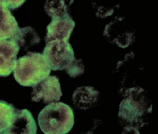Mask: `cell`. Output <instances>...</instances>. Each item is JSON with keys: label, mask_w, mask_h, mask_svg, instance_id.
Listing matches in <instances>:
<instances>
[{"label": "cell", "mask_w": 158, "mask_h": 134, "mask_svg": "<svg viewBox=\"0 0 158 134\" xmlns=\"http://www.w3.org/2000/svg\"><path fill=\"white\" fill-rule=\"evenodd\" d=\"M39 125L46 134H66L74 124L72 108L61 102H52L46 106L39 114Z\"/></svg>", "instance_id": "cell-1"}, {"label": "cell", "mask_w": 158, "mask_h": 134, "mask_svg": "<svg viewBox=\"0 0 158 134\" xmlns=\"http://www.w3.org/2000/svg\"><path fill=\"white\" fill-rule=\"evenodd\" d=\"M50 67L42 54L29 52L16 60L14 77L23 86H33L49 76Z\"/></svg>", "instance_id": "cell-2"}, {"label": "cell", "mask_w": 158, "mask_h": 134, "mask_svg": "<svg viewBox=\"0 0 158 134\" xmlns=\"http://www.w3.org/2000/svg\"><path fill=\"white\" fill-rule=\"evenodd\" d=\"M42 55L53 71L64 69L75 59L71 44L64 40H52L46 42Z\"/></svg>", "instance_id": "cell-3"}, {"label": "cell", "mask_w": 158, "mask_h": 134, "mask_svg": "<svg viewBox=\"0 0 158 134\" xmlns=\"http://www.w3.org/2000/svg\"><path fill=\"white\" fill-rule=\"evenodd\" d=\"M32 100L35 102H56L62 96L61 87L56 76H49L32 86Z\"/></svg>", "instance_id": "cell-4"}, {"label": "cell", "mask_w": 158, "mask_h": 134, "mask_svg": "<svg viewBox=\"0 0 158 134\" xmlns=\"http://www.w3.org/2000/svg\"><path fill=\"white\" fill-rule=\"evenodd\" d=\"M20 49L18 45L11 38L0 40V76L7 77L13 71Z\"/></svg>", "instance_id": "cell-5"}, {"label": "cell", "mask_w": 158, "mask_h": 134, "mask_svg": "<svg viewBox=\"0 0 158 134\" xmlns=\"http://www.w3.org/2000/svg\"><path fill=\"white\" fill-rule=\"evenodd\" d=\"M52 19L47 28L46 42L52 40L68 41L74 27L73 20L66 16Z\"/></svg>", "instance_id": "cell-6"}, {"label": "cell", "mask_w": 158, "mask_h": 134, "mask_svg": "<svg viewBox=\"0 0 158 134\" xmlns=\"http://www.w3.org/2000/svg\"><path fill=\"white\" fill-rule=\"evenodd\" d=\"M37 130L36 123L31 112L27 109H16L11 126L7 134H35Z\"/></svg>", "instance_id": "cell-7"}, {"label": "cell", "mask_w": 158, "mask_h": 134, "mask_svg": "<svg viewBox=\"0 0 158 134\" xmlns=\"http://www.w3.org/2000/svg\"><path fill=\"white\" fill-rule=\"evenodd\" d=\"M99 94L98 91L92 87H81L74 92L73 101L77 108L87 109L94 106L97 102Z\"/></svg>", "instance_id": "cell-8"}, {"label": "cell", "mask_w": 158, "mask_h": 134, "mask_svg": "<svg viewBox=\"0 0 158 134\" xmlns=\"http://www.w3.org/2000/svg\"><path fill=\"white\" fill-rule=\"evenodd\" d=\"M19 28L16 19L10 9L0 5V40L11 38Z\"/></svg>", "instance_id": "cell-9"}, {"label": "cell", "mask_w": 158, "mask_h": 134, "mask_svg": "<svg viewBox=\"0 0 158 134\" xmlns=\"http://www.w3.org/2000/svg\"><path fill=\"white\" fill-rule=\"evenodd\" d=\"M11 39L13 40L19 46L20 48L23 47L27 49L28 47L40 42V37L35 31L30 27L20 28Z\"/></svg>", "instance_id": "cell-10"}, {"label": "cell", "mask_w": 158, "mask_h": 134, "mask_svg": "<svg viewBox=\"0 0 158 134\" xmlns=\"http://www.w3.org/2000/svg\"><path fill=\"white\" fill-rule=\"evenodd\" d=\"M143 114L141 105L134 100H124L120 104L119 116L123 120L133 122Z\"/></svg>", "instance_id": "cell-11"}, {"label": "cell", "mask_w": 158, "mask_h": 134, "mask_svg": "<svg viewBox=\"0 0 158 134\" xmlns=\"http://www.w3.org/2000/svg\"><path fill=\"white\" fill-rule=\"evenodd\" d=\"M16 109L12 104L0 100V134H7L11 126Z\"/></svg>", "instance_id": "cell-12"}, {"label": "cell", "mask_w": 158, "mask_h": 134, "mask_svg": "<svg viewBox=\"0 0 158 134\" xmlns=\"http://www.w3.org/2000/svg\"><path fill=\"white\" fill-rule=\"evenodd\" d=\"M44 8L52 19L66 16L67 5L64 0H48Z\"/></svg>", "instance_id": "cell-13"}, {"label": "cell", "mask_w": 158, "mask_h": 134, "mask_svg": "<svg viewBox=\"0 0 158 134\" xmlns=\"http://www.w3.org/2000/svg\"><path fill=\"white\" fill-rule=\"evenodd\" d=\"M68 75L71 77H75L83 73L85 70L81 59L75 58L65 69Z\"/></svg>", "instance_id": "cell-14"}, {"label": "cell", "mask_w": 158, "mask_h": 134, "mask_svg": "<svg viewBox=\"0 0 158 134\" xmlns=\"http://www.w3.org/2000/svg\"><path fill=\"white\" fill-rule=\"evenodd\" d=\"M26 1V0H0V5L14 10L21 7Z\"/></svg>", "instance_id": "cell-15"}]
</instances>
